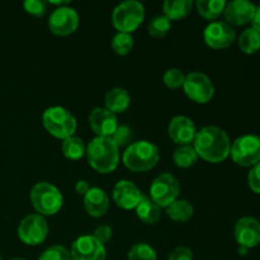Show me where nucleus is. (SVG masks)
<instances>
[{
  "label": "nucleus",
  "mask_w": 260,
  "mask_h": 260,
  "mask_svg": "<svg viewBox=\"0 0 260 260\" xmlns=\"http://www.w3.org/2000/svg\"><path fill=\"white\" fill-rule=\"evenodd\" d=\"M193 147L198 156L208 162H221L230 155L231 142L228 134L217 126H206L197 131Z\"/></svg>",
  "instance_id": "obj_1"
},
{
  "label": "nucleus",
  "mask_w": 260,
  "mask_h": 260,
  "mask_svg": "<svg viewBox=\"0 0 260 260\" xmlns=\"http://www.w3.org/2000/svg\"><path fill=\"white\" fill-rule=\"evenodd\" d=\"M86 157L94 170L102 174L112 173L119 161V149L109 137L91 140L86 147Z\"/></svg>",
  "instance_id": "obj_2"
},
{
  "label": "nucleus",
  "mask_w": 260,
  "mask_h": 260,
  "mask_svg": "<svg viewBox=\"0 0 260 260\" xmlns=\"http://www.w3.org/2000/svg\"><path fill=\"white\" fill-rule=\"evenodd\" d=\"M160 159L159 149L150 141H137L129 145L123 152V164L127 169L136 173L151 170Z\"/></svg>",
  "instance_id": "obj_3"
},
{
  "label": "nucleus",
  "mask_w": 260,
  "mask_h": 260,
  "mask_svg": "<svg viewBox=\"0 0 260 260\" xmlns=\"http://www.w3.org/2000/svg\"><path fill=\"white\" fill-rule=\"evenodd\" d=\"M30 202L41 216H52L61 210L63 198L56 185L40 182L30 190Z\"/></svg>",
  "instance_id": "obj_4"
},
{
  "label": "nucleus",
  "mask_w": 260,
  "mask_h": 260,
  "mask_svg": "<svg viewBox=\"0 0 260 260\" xmlns=\"http://www.w3.org/2000/svg\"><path fill=\"white\" fill-rule=\"evenodd\" d=\"M42 122L48 134L57 139L66 140L76 131L75 117L63 107H50L43 112Z\"/></svg>",
  "instance_id": "obj_5"
},
{
  "label": "nucleus",
  "mask_w": 260,
  "mask_h": 260,
  "mask_svg": "<svg viewBox=\"0 0 260 260\" xmlns=\"http://www.w3.org/2000/svg\"><path fill=\"white\" fill-rule=\"evenodd\" d=\"M145 8L136 0H126L114 8L112 22L116 29L123 33H131L144 22Z\"/></svg>",
  "instance_id": "obj_6"
},
{
  "label": "nucleus",
  "mask_w": 260,
  "mask_h": 260,
  "mask_svg": "<svg viewBox=\"0 0 260 260\" xmlns=\"http://www.w3.org/2000/svg\"><path fill=\"white\" fill-rule=\"evenodd\" d=\"M180 193V185L177 178L170 173H162L154 179L150 187V198L160 208H167L174 201L178 200Z\"/></svg>",
  "instance_id": "obj_7"
},
{
  "label": "nucleus",
  "mask_w": 260,
  "mask_h": 260,
  "mask_svg": "<svg viewBox=\"0 0 260 260\" xmlns=\"http://www.w3.org/2000/svg\"><path fill=\"white\" fill-rule=\"evenodd\" d=\"M231 157L241 167H254L260 161V137L244 135L234 141L230 149Z\"/></svg>",
  "instance_id": "obj_8"
},
{
  "label": "nucleus",
  "mask_w": 260,
  "mask_h": 260,
  "mask_svg": "<svg viewBox=\"0 0 260 260\" xmlns=\"http://www.w3.org/2000/svg\"><path fill=\"white\" fill-rule=\"evenodd\" d=\"M183 88L188 98L200 104L210 102L215 94L212 80L206 74L198 73V71L185 75Z\"/></svg>",
  "instance_id": "obj_9"
},
{
  "label": "nucleus",
  "mask_w": 260,
  "mask_h": 260,
  "mask_svg": "<svg viewBox=\"0 0 260 260\" xmlns=\"http://www.w3.org/2000/svg\"><path fill=\"white\" fill-rule=\"evenodd\" d=\"M48 225L45 217L38 213L28 215L18 226V236L27 245H38L47 238Z\"/></svg>",
  "instance_id": "obj_10"
},
{
  "label": "nucleus",
  "mask_w": 260,
  "mask_h": 260,
  "mask_svg": "<svg viewBox=\"0 0 260 260\" xmlns=\"http://www.w3.org/2000/svg\"><path fill=\"white\" fill-rule=\"evenodd\" d=\"M79 22L80 18L78 12L74 8L65 5V7H58L51 13L48 18V27L53 35L69 36L78 29Z\"/></svg>",
  "instance_id": "obj_11"
},
{
  "label": "nucleus",
  "mask_w": 260,
  "mask_h": 260,
  "mask_svg": "<svg viewBox=\"0 0 260 260\" xmlns=\"http://www.w3.org/2000/svg\"><path fill=\"white\" fill-rule=\"evenodd\" d=\"M70 255L71 260H106L107 251L93 235H83L73 243Z\"/></svg>",
  "instance_id": "obj_12"
},
{
  "label": "nucleus",
  "mask_w": 260,
  "mask_h": 260,
  "mask_svg": "<svg viewBox=\"0 0 260 260\" xmlns=\"http://www.w3.org/2000/svg\"><path fill=\"white\" fill-rule=\"evenodd\" d=\"M236 32L230 24L221 20L211 22L203 32V38L205 42L215 50H221L226 48L235 41Z\"/></svg>",
  "instance_id": "obj_13"
},
{
  "label": "nucleus",
  "mask_w": 260,
  "mask_h": 260,
  "mask_svg": "<svg viewBox=\"0 0 260 260\" xmlns=\"http://www.w3.org/2000/svg\"><path fill=\"white\" fill-rule=\"evenodd\" d=\"M89 124L98 137H111L118 127V119L108 109L98 107L89 114Z\"/></svg>",
  "instance_id": "obj_14"
},
{
  "label": "nucleus",
  "mask_w": 260,
  "mask_h": 260,
  "mask_svg": "<svg viewBox=\"0 0 260 260\" xmlns=\"http://www.w3.org/2000/svg\"><path fill=\"white\" fill-rule=\"evenodd\" d=\"M235 239L239 246L255 248L260 243V222L254 217H243L235 225Z\"/></svg>",
  "instance_id": "obj_15"
},
{
  "label": "nucleus",
  "mask_w": 260,
  "mask_h": 260,
  "mask_svg": "<svg viewBox=\"0 0 260 260\" xmlns=\"http://www.w3.org/2000/svg\"><path fill=\"white\" fill-rule=\"evenodd\" d=\"M142 192L131 180H119L113 188V200L123 210H134L142 200Z\"/></svg>",
  "instance_id": "obj_16"
},
{
  "label": "nucleus",
  "mask_w": 260,
  "mask_h": 260,
  "mask_svg": "<svg viewBox=\"0 0 260 260\" xmlns=\"http://www.w3.org/2000/svg\"><path fill=\"white\" fill-rule=\"evenodd\" d=\"M255 13V5L248 0H233L230 3H226L223 15L228 24L233 25H243L251 22Z\"/></svg>",
  "instance_id": "obj_17"
},
{
  "label": "nucleus",
  "mask_w": 260,
  "mask_h": 260,
  "mask_svg": "<svg viewBox=\"0 0 260 260\" xmlns=\"http://www.w3.org/2000/svg\"><path fill=\"white\" fill-rule=\"evenodd\" d=\"M168 134L175 144L182 146V145H190L194 141L197 128L190 118L185 116H177L170 121Z\"/></svg>",
  "instance_id": "obj_18"
},
{
  "label": "nucleus",
  "mask_w": 260,
  "mask_h": 260,
  "mask_svg": "<svg viewBox=\"0 0 260 260\" xmlns=\"http://www.w3.org/2000/svg\"><path fill=\"white\" fill-rule=\"evenodd\" d=\"M84 207L91 217H102L109 210L108 196L102 188H90L84 196Z\"/></svg>",
  "instance_id": "obj_19"
},
{
  "label": "nucleus",
  "mask_w": 260,
  "mask_h": 260,
  "mask_svg": "<svg viewBox=\"0 0 260 260\" xmlns=\"http://www.w3.org/2000/svg\"><path fill=\"white\" fill-rule=\"evenodd\" d=\"M104 104H106V109H108L112 113H122L131 104V96L126 89L113 88L107 91L104 96Z\"/></svg>",
  "instance_id": "obj_20"
},
{
  "label": "nucleus",
  "mask_w": 260,
  "mask_h": 260,
  "mask_svg": "<svg viewBox=\"0 0 260 260\" xmlns=\"http://www.w3.org/2000/svg\"><path fill=\"white\" fill-rule=\"evenodd\" d=\"M135 210H136L137 217L147 225L156 223L160 218V207L149 196H142V200L140 201Z\"/></svg>",
  "instance_id": "obj_21"
},
{
  "label": "nucleus",
  "mask_w": 260,
  "mask_h": 260,
  "mask_svg": "<svg viewBox=\"0 0 260 260\" xmlns=\"http://www.w3.org/2000/svg\"><path fill=\"white\" fill-rule=\"evenodd\" d=\"M193 3L190 0H167L162 4L164 15L170 20H178L190 13Z\"/></svg>",
  "instance_id": "obj_22"
},
{
  "label": "nucleus",
  "mask_w": 260,
  "mask_h": 260,
  "mask_svg": "<svg viewBox=\"0 0 260 260\" xmlns=\"http://www.w3.org/2000/svg\"><path fill=\"white\" fill-rule=\"evenodd\" d=\"M194 213L192 203L187 200H177L167 207V216L177 222H185L190 220Z\"/></svg>",
  "instance_id": "obj_23"
},
{
  "label": "nucleus",
  "mask_w": 260,
  "mask_h": 260,
  "mask_svg": "<svg viewBox=\"0 0 260 260\" xmlns=\"http://www.w3.org/2000/svg\"><path fill=\"white\" fill-rule=\"evenodd\" d=\"M198 13L205 19L213 20L217 19L223 13L226 7L225 0H197L196 3Z\"/></svg>",
  "instance_id": "obj_24"
},
{
  "label": "nucleus",
  "mask_w": 260,
  "mask_h": 260,
  "mask_svg": "<svg viewBox=\"0 0 260 260\" xmlns=\"http://www.w3.org/2000/svg\"><path fill=\"white\" fill-rule=\"evenodd\" d=\"M173 160L179 168H190L197 162L198 155L192 145H182L175 149L173 154Z\"/></svg>",
  "instance_id": "obj_25"
},
{
  "label": "nucleus",
  "mask_w": 260,
  "mask_h": 260,
  "mask_svg": "<svg viewBox=\"0 0 260 260\" xmlns=\"http://www.w3.org/2000/svg\"><path fill=\"white\" fill-rule=\"evenodd\" d=\"M239 47L244 53H255L260 48V33L253 27L244 30L239 37Z\"/></svg>",
  "instance_id": "obj_26"
},
{
  "label": "nucleus",
  "mask_w": 260,
  "mask_h": 260,
  "mask_svg": "<svg viewBox=\"0 0 260 260\" xmlns=\"http://www.w3.org/2000/svg\"><path fill=\"white\" fill-rule=\"evenodd\" d=\"M62 152L65 155V157H68V159L79 160L85 155L86 147L80 137L71 136L69 139L63 140Z\"/></svg>",
  "instance_id": "obj_27"
},
{
  "label": "nucleus",
  "mask_w": 260,
  "mask_h": 260,
  "mask_svg": "<svg viewBox=\"0 0 260 260\" xmlns=\"http://www.w3.org/2000/svg\"><path fill=\"white\" fill-rule=\"evenodd\" d=\"M112 48L119 56L128 55L134 48V37L131 33H117L112 40Z\"/></svg>",
  "instance_id": "obj_28"
},
{
  "label": "nucleus",
  "mask_w": 260,
  "mask_h": 260,
  "mask_svg": "<svg viewBox=\"0 0 260 260\" xmlns=\"http://www.w3.org/2000/svg\"><path fill=\"white\" fill-rule=\"evenodd\" d=\"M156 251L146 243L135 244L127 254L128 260H156Z\"/></svg>",
  "instance_id": "obj_29"
},
{
  "label": "nucleus",
  "mask_w": 260,
  "mask_h": 260,
  "mask_svg": "<svg viewBox=\"0 0 260 260\" xmlns=\"http://www.w3.org/2000/svg\"><path fill=\"white\" fill-rule=\"evenodd\" d=\"M172 28V22L165 15H156L149 23V33L152 37H164Z\"/></svg>",
  "instance_id": "obj_30"
},
{
  "label": "nucleus",
  "mask_w": 260,
  "mask_h": 260,
  "mask_svg": "<svg viewBox=\"0 0 260 260\" xmlns=\"http://www.w3.org/2000/svg\"><path fill=\"white\" fill-rule=\"evenodd\" d=\"M38 260H71V255L65 246L53 245L46 249Z\"/></svg>",
  "instance_id": "obj_31"
},
{
  "label": "nucleus",
  "mask_w": 260,
  "mask_h": 260,
  "mask_svg": "<svg viewBox=\"0 0 260 260\" xmlns=\"http://www.w3.org/2000/svg\"><path fill=\"white\" fill-rule=\"evenodd\" d=\"M185 75L183 74L182 70L179 69H168L165 71L164 76H162V80H164V84L170 89H178L180 86H183V83H184Z\"/></svg>",
  "instance_id": "obj_32"
},
{
  "label": "nucleus",
  "mask_w": 260,
  "mask_h": 260,
  "mask_svg": "<svg viewBox=\"0 0 260 260\" xmlns=\"http://www.w3.org/2000/svg\"><path fill=\"white\" fill-rule=\"evenodd\" d=\"M131 136H132L131 129H129L128 127L124 126V124H118L116 132H114V134L112 135L109 139H111L112 141H113L119 149L121 146H124V145H127V142L131 140Z\"/></svg>",
  "instance_id": "obj_33"
},
{
  "label": "nucleus",
  "mask_w": 260,
  "mask_h": 260,
  "mask_svg": "<svg viewBox=\"0 0 260 260\" xmlns=\"http://www.w3.org/2000/svg\"><path fill=\"white\" fill-rule=\"evenodd\" d=\"M24 10L35 17H43L46 14V3L42 0H25L23 3Z\"/></svg>",
  "instance_id": "obj_34"
},
{
  "label": "nucleus",
  "mask_w": 260,
  "mask_h": 260,
  "mask_svg": "<svg viewBox=\"0 0 260 260\" xmlns=\"http://www.w3.org/2000/svg\"><path fill=\"white\" fill-rule=\"evenodd\" d=\"M248 182L251 190L260 194V161L258 164L254 165V167L251 168L250 172H249Z\"/></svg>",
  "instance_id": "obj_35"
},
{
  "label": "nucleus",
  "mask_w": 260,
  "mask_h": 260,
  "mask_svg": "<svg viewBox=\"0 0 260 260\" xmlns=\"http://www.w3.org/2000/svg\"><path fill=\"white\" fill-rule=\"evenodd\" d=\"M168 260H193V253L187 246H178L169 254Z\"/></svg>",
  "instance_id": "obj_36"
},
{
  "label": "nucleus",
  "mask_w": 260,
  "mask_h": 260,
  "mask_svg": "<svg viewBox=\"0 0 260 260\" xmlns=\"http://www.w3.org/2000/svg\"><path fill=\"white\" fill-rule=\"evenodd\" d=\"M112 234H113V231H112V229L109 228V226L101 225L98 226V228H95V230H94L93 233V236L104 245V244L108 243V241L111 240Z\"/></svg>",
  "instance_id": "obj_37"
},
{
  "label": "nucleus",
  "mask_w": 260,
  "mask_h": 260,
  "mask_svg": "<svg viewBox=\"0 0 260 260\" xmlns=\"http://www.w3.org/2000/svg\"><path fill=\"white\" fill-rule=\"evenodd\" d=\"M90 185H89V183L86 182V180H79V182H76L75 184V190L78 194H81V196H85L86 193L89 192V189H90Z\"/></svg>",
  "instance_id": "obj_38"
},
{
  "label": "nucleus",
  "mask_w": 260,
  "mask_h": 260,
  "mask_svg": "<svg viewBox=\"0 0 260 260\" xmlns=\"http://www.w3.org/2000/svg\"><path fill=\"white\" fill-rule=\"evenodd\" d=\"M251 22H253L254 29L258 30L260 33V7L255 8V13H254V17L253 19H251Z\"/></svg>",
  "instance_id": "obj_39"
},
{
  "label": "nucleus",
  "mask_w": 260,
  "mask_h": 260,
  "mask_svg": "<svg viewBox=\"0 0 260 260\" xmlns=\"http://www.w3.org/2000/svg\"><path fill=\"white\" fill-rule=\"evenodd\" d=\"M248 250H249V249L244 248V246H239V249H238V251H239V254H240V255H245V254H248Z\"/></svg>",
  "instance_id": "obj_40"
},
{
  "label": "nucleus",
  "mask_w": 260,
  "mask_h": 260,
  "mask_svg": "<svg viewBox=\"0 0 260 260\" xmlns=\"http://www.w3.org/2000/svg\"><path fill=\"white\" fill-rule=\"evenodd\" d=\"M12 260H25V259H22V258H15V259H12Z\"/></svg>",
  "instance_id": "obj_41"
},
{
  "label": "nucleus",
  "mask_w": 260,
  "mask_h": 260,
  "mask_svg": "<svg viewBox=\"0 0 260 260\" xmlns=\"http://www.w3.org/2000/svg\"><path fill=\"white\" fill-rule=\"evenodd\" d=\"M0 260H2V255H0Z\"/></svg>",
  "instance_id": "obj_42"
}]
</instances>
